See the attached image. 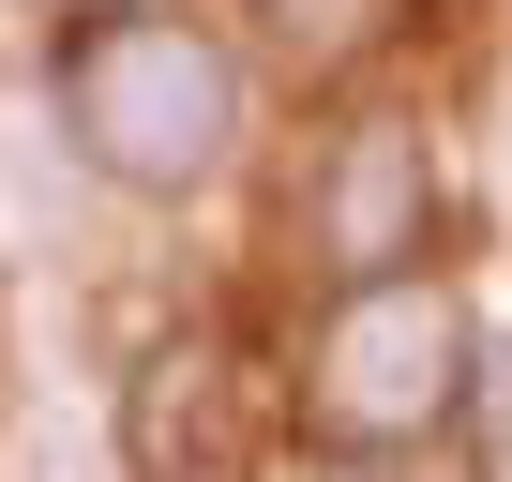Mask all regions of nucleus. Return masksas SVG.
<instances>
[{"label": "nucleus", "instance_id": "obj_1", "mask_svg": "<svg viewBox=\"0 0 512 482\" xmlns=\"http://www.w3.org/2000/svg\"><path fill=\"white\" fill-rule=\"evenodd\" d=\"M61 121H76V151H91L106 181L181 196V181L226 166L241 76H226V46H211L196 16H91V31L61 46Z\"/></svg>", "mask_w": 512, "mask_h": 482}, {"label": "nucleus", "instance_id": "obj_2", "mask_svg": "<svg viewBox=\"0 0 512 482\" xmlns=\"http://www.w3.org/2000/svg\"><path fill=\"white\" fill-rule=\"evenodd\" d=\"M452 392H467V302L422 287V272H347V302H332L317 347H302V407H317V437L392 452V437H437Z\"/></svg>", "mask_w": 512, "mask_h": 482}, {"label": "nucleus", "instance_id": "obj_3", "mask_svg": "<svg viewBox=\"0 0 512 482\" xmlns=\"http://www.w3.org/2000/svg\"><path fill=\"white\" fill-rule=\"evenodd\" d=\"M422 226H437L422 136H407V121H347L332 166H317V257H332V272H407Z\"/></svg>", "mask_w": 512, "mask_h": 482}, {"label": "nucleus", "instance_id": "obj_4", "mask_svg": "<svg viewBox=\"0 0 512 482\" xmlns=\"http://www.w3.org/2000/svg\"><path fill=\"white\" fill-rule=\"evenodd\" d=\"M392 16H407V0H272V31H287L302 61H347V46H377Z\"/></svg>", "mask_w": 512, "mask_h": 482}]
</instances>
